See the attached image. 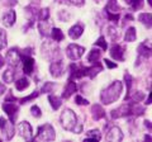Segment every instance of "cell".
<instances>
[{
	"label": "cell",
	"mask_w": 152,
	"mask_h": 142,
	"mask_svg": "<svg viewBox=\"0 0 152 142\" xmlns=\"http://www.w3.org/2000/svg\"><path fill=\"white\" fill-rule=\"evenodd\" d=\"M55 138H56V132L50 123H46V124L41 126L38 128L37 136L34 137V140L37 141H53Z\"/></svg>",
	"instance_id": "obj_4"
},
{
	"label": "cell",
	"mask_w": 152,
	"mask_h": 142,
	"mask_svg": "<svg viewBox=\"0 0 152 142\" xmlns=\"http://www.w3.org/2000/svg\"><path fill=\"white\" fill-rule=\"evenodd\" d=\"M38 95H39V91H33V93L29 94L28 97L22 98V99H20V104H27V103H29L31 100H33V99H36Z\"/></svg>",
	"instance_id": "obj_36"
},
{
	"label": "cell",
	"mask_w": 152,
	"mask_h": 142,
	"mask_svg": "<svg viewBox=\"0 0 152 142\" xmlns=\"http://www.w3.org/2000/svg\"><path fill=\"white\" fill-rule=\"evenodd\" d=\"M137 38V33L136 29L133 27H129L128 29L126 31V34H124V41L126 42H134Z\"/></svg>",
	"instance_id": "obj_27"
},
{
	"label": "cell",
	"mask_w": 152,
	"mask_h": 142,
	"mask_svg": "<svg viewBox=\"0 0 152 142\" xmlns=\"http://www.w3.org/2000/svg\"><path fill=\"white\" fill-rule=\"evenodd\" d=\"M105 13H107L108 20H110L113 23H118V20H119V13H109V12H105Z\"/></svg>",
	"instance_id": "obj_39"
},
{
	"label": "cell",
	"mask_w": 152,
	"mask_h": 142,
	"mask_svg": "<svg viewBox=\"0 0 152 142\" xmlns=\"http://www.w3.org/2000/svg\"><path fill=\"white\" fill-rule=\"evenodd\" d=\"M60 121H61V124H62V127L66 130V131H70L72 132L75 126L77 124V117H76L75 112L71 111V109H65L62 113H61V117H60Z\"/></svg>",
	"instance_id": "obj_3"
},
{
	"label": "cell",
	"mask_w": 152,
	"mask_h": 142,
	"mask_svg": "<svg viewBox=\"0 0 152 142\" xmlns=\"http://www.w3.org/2000/svg\"><path fill=\"white\" fill-rule=\"evenodd\" d=\"M145 126L151 131V122H150V121H145Z\"/></svg>",
	"instance_id": "obj_49"
},
{
	"label": "cell",
	"mask_w": 152,
	"mask_h": 142,
	"mask_svg": "<svg viewBox=\"0 0 152 142\" xmlns=\"http://www.w3.org/2000/svg\"><path fill=\"white\" fill-rule=\"evenodd\" d=\"M5 60L12 67H17L22 61V55H20V52H19L18 48H10L7 52Z\"/></svg>",
	"instance_id": "obj_8"
},
{
	"label": "cell",
	"mask_w": 152,
	"mask_h": 142,
	"mask_svg": "<svg viewBox=\"0 0 152 142\" xmlns=\"http://www.w3.org/2000/svg\"><path fill=\"white\" fill-rule=\"evenodd\" d=\"M31 113H32V116L34 117V118H39V117L42 116L41 108L38 107V105H32V108H31Z\"/></svg>",
	"instance_id": "obj_41"
},
{
	"label": "cell",
	"mask_w": 152,
	"mask_h": 142,
	"mask_svg": "<svg viewBox=\"0 0 152 142\" xmlns=\"http://www.w3.org/2000/svg\"><path fill=\"white\" fill-rule=\"evenodd\" d=\"M103 71V66L96 62V64H93L91 67H85V76H89L90 79H94L96 75Z\"/></svg>",
	"instance_id": "obj_18"
},
{
	"label": "cell",
	"mask_w": 152,
	"mask_h": 142,
	"mask_svg": "<svg viewBox=\"0 0 152 142\" xmlns=\"http://www.w3.org/2000/svg\"><path fill=\"white\" fill-rule=\"evenodd\" d=\"M95 46L96 47H100L102 50H104V51H107V48H108V43H107V41H105V38H104L103 36H100L98 38V41L95 42Z\"/></svg>",
	"instance_id": "obj_38"
},
{
	"label": "cell",
	"mask_w": 152,
	"mask_h": 142,
	"mask_svg": "<svg viewBox=\"0 0 152 142\" xmlns=\"http://www.w3.org/2000/svg\"><path fill=\"white\" fill-rule=\"evenodd\" d=\"M22 61H23V71H24V74L31 75L33 70H34V60L31 57V55H24L22 57Z\"/></svg>",
	"instance_id": "obj_14"
},
{
	"label": "cell",
	"mask_w": 152,
	"mask_h": 142,
	"mask_svg": "<svg viewBox=\"0 0 152 142\" xmlns=\"http://www.w3.org/2000/svg\"><path fill=\"white\" fill-rule=\"evenodd\" d=\"M147 3H148L150 5H151V4H152V0H147Z\"/></svg>",
	"instance_id": "obj_55"
},
{
	"label": "cell",
	"mask_w": 152,
	"mask_h": 142,
	"mask_svg": "<svg viewBox=\"0 0 152 142\" xmlns=\"http://www.w3.org/2000/svg\"><path fill=\"white\" fill-rule=\"evenodd\" d=\"M28 86H29V80H28L27 78H20V79H18L15 81V89L19 90V91L26 90Z\"/></svg>",
	"instance_id": "obj_26"
},
{
	"label": "cell",
	"mask_w": 152,
	"mask_h": 142,
	"mask_svg": "<svg viewBox=\"0 0 152 142\" xmlns=\"http://www.w3.org/2000/svg\"><path fill=\"white\" fill-rule=\"evenodd\" d=\"M124 1H126V4H128V5H131V3L133 1V0H124Z\"/></svg>",
	"instance_id": "obj_53"
},
{
	"label": "cell",
	"mask_w": 152,
	"mask_h": 142,
	"mask_svg": "<svg viewBox=\"0 0 152 142\" xmlns=\"http://www.w3.org/2000/svg\"><path fill=\"white\" fill-rule=\"evenodd\" d=\"M76 91H77V85H76V83L74 81V80L69 79V81H67V84H66V86H65V90L62 93V98L64 99H69Z\"/></svg>",
	"instance_id": "obj_15"
},
{
	"label": "cell",
	"mask_w": 152,
	"mask_h": 142,
	"mask_svg": "<svg viewBox=\"0 0 152 142\" xmlns=\"http://www.w3.org/2000/svg\"><path fill=\"white\" fill-rule=\"evenodd\" d=\"M75 103L77 104V105H88V104H89V100H88V99H85V98H83L81 95H76V98H75Z\"/></svg>",
	"instance_id": "obj_42"
},
{
	"label": "cell",
	"mask_w": 152,
	"mask_h": 142,
	"mask_svg": "<svg viewBox=\"0 0 152 142\" xmlns=\"http://www.w3.org/2000/svg\"><path fill=\"white\" fill-rule=\"evenodd\" d=\"M145 140H146V141H151V136H147V135H146V136H145Z\"/></svg>",
	"instance_id": "obj_52"
},
{
	"label": "cell",
	"mask_w": 152,
	"mask_h": 142,
	"mask_svg": "<svg viewBox=\"0 0 152 142\" xmlns=\"http://www.w3.org/2000/svg\"><path fill=\"white\" fill-rule=\"evenodd\" d=\"M7 33L5 31H3L1 28H0V50H3V48H5L7 47Z\"/></svg>",
	"instance_id": "obj_37"
},
{
	"label": "cell",
	"mask_w": 152,
	"mask_h": 142,
	"mask_svg": "<svg viewBox=\"0 0 152 142\" xmlns=\"http://www.w3.org/2000/svg\"><path fill=\"white\" fill-rule=\"evenodd\" d=\"M138 20L145 24L147 28H151L152 26V17H151V13H142L138 15Z\"/></svg>",
	"instance_id": "obj_24"
},
{
	"label": "cell",
	"mask_w": 152,
	"mask_h": 142,
	"mask_svg": "<svg viewBox=\"0 0 152 142\" xmlns=\"http://www.w3.org/2000/svg\"><path fill=\"white\" fill-rule=\"evenodd\" d=\"M131 114V103L127 102L126 104H123V105L118 107L117 109H113L110 116L113 119H117V118H123V117H127Z\"/></svg>",
	"instance_id": "obj_10"
},
{
	"label": "cell",
	"mask_w": 152,
	"mask_h": 142,
	"mask_svg": "<svg viewBox=\"0 0 152 142\" xmlns=\"http://www.w3.org/2000/svg\"><path fill=\"white\" fill-rule=\"evenodd\" d=\"M143 7V0H133L131 3V8L133 10H140Z\"/></svg>",
	"instance_id": "obj_40"
},
{
	"label": "cell",
	"mask_w": 152,
	"mask_h": 142,
	"mask_svg": "<svg viewBox=\"0 0 152 142\" xmlns=\"http://www.w3.org/2000/svg\"><path fill=\"white\" fill-rule=\"evenodd\" d=\"M0 141H1V138H0Z\"/></svg>",
	"instance_id": "obj_56"
},
{
	"label": "cell",
	"mask_w": 152,
	"mask_h": 142,
	"mask_svg": "<svg viewBox=\"0 0 152 142\" xmlns=\"http://www.w3.org/2000/svg\"><path fill=\"white\" fill-rule=\"evenodd\" d=\"M138 55L141 56V57L143 59H148L151 56V45L150 42H143V43H141L138 46Z\"/></svg>",
	"instance_id": "obj_20"
},
{
	"label": "cell",
	"mask_w": 152,
	"mask_h": 142,
	"mask_svg": "<svg viewBox=\"0 0 152 142\" xmlns=\"http://www.w3.org/2000/svg\"><path fill=\"white\" fill-rule=\"evenodd\" d=\"M48 102H50V104H51V107H52V109L53 111H57L61 107V104H62L61 98H58L57 95H50L48 97Z\"/></svg>",
	"instance_id": "obj_28"
},
{
	"label": "cell",
	"mask_w": 152,
	"mask_h": 142,
	"mask_svg": "<svg viewBox=\"0 0 152 142\" xmlns=\"http://www.w3.org/2000/svg\"><path fill=\"white\" fill-rule=\"evenodd\" d=\"M84 33V26L81 23H76L75 26H72L69 29V36L71 37L72 40H77L81 37V34Z\"/></svg>",
	"instance_id": "obj_16"
},
{
	"label": "cell",
	"mask_w": 152,
	"mask_h": 142,
	"mask_svg": "<svg viewBox=\"0 0 152 142\" xmlns=\"http://www.w3.org/2000/svg\"><path fill=\"white\" fill-rule=\"evenodd\" d=\"M145 99V94L142 93V91H136L133 95L131 97H128L127 99H126V102H131V103H140L141 100H143Z\"/></svg>",
	"instance_id": "obj_29"
},
{
	"label": "cell",
	"mask_w": 152,
	"mask_h": 142,
	"mask_svg": "<svg viewBox=\"0 0 152 142\" xmlns=\"http://www.w3.org/2000/svg\"><path fill=\"white\" fill-rule=\"evenodd\" d=\"M85 140H93V141H100L102 140V133L99 130H91L86 133V138Z\"/></svg>",
	"instance_id": "obj_31"
},
{
	"label": "cell",
	"mask_w": 152,
	"mask_h": 142,
	"mask_svg": "<svg viewBox=\"0 0 152 142\" xmlns=\"http://www.w3.org/2000/svg\"><path fill=\"white\" fill-rule=\"evenodd\" d=\"M66 3L71 4V5H75V7H83L85 0H66Z\"/></svg>",
	"instance_id": "obj_44"
},
{
	"label": "cell",
	"mask_w": 152,
	"mask_h": 142,
	"mask_svg": "<svg viewBox=\"0 0 152 142\" xmlns=\"http://www.w3.org/2000/svg\"><path fill=\"white\" fill-rule=\"evenodd\" d=\"M100 56H102V51L98 48H93V50H90L89 52V55H88V62L90 64H96L99 59H100Z\"/></svg>",
	"instance_id": "obj_22"
},
{
	"label": "cell",
	"mask_w": 152,
	"mask_h": 142,
	"mask_svg": "<svg viewBox=\"0 0 152 142\" xmlns=\"http://www.w3.org/2000/svg\"><path fill=\"white\" fill-rule=\"evenodd\" d=\"M107 140L108 141H112V142H119L123 140V133L119 127L114 126L112 128H109L108 133H107Z\"/></svg>",
	"instance_id": "obj_13"
},
{
	"label": "cell",
	"mask_w": 152,
	"mask_h": 142,
	"mask_svg": "<svg viewBox=\"0 0 152 142\" xmlns=\"http://www.w3.org/2000/svg\"><path fill=\"white\" fill-rule=\"evenodd\" d=\"M58 17H60V20L62 22H69L70 18H71V14L70 13H66V10H61L58 13Z\"/></svg>",
	"instance_id": "obj_43"
},
{
	"label": "cell",
	"mask_w": 152,
	"mask_h": 142,
	"mask_svg": "<svg viewBox=\"0 0 152 142\" xmlns=\"http://www.w3.org/2000/svg\"><path fill=\"white\" fill-rule=\"evenodd\" d=\"M14 76H15V71H14V69L10 66V67L7 69L5 71H4V74H3L4 83L5 84H12L14 81Z\"/></svg>",
	"instance_id": "obj_23"
},
{
	"label": "cell",
	"mask_w": 152,
	"mask_h": 142,
	"mask_svg": "<svg viewBox=\"0 0 152 142\" xmlns=\"http://www.w3.org/2000/svg\"><path fill=\"white\" fill-rule=\"evenodd\" d=\"M3 24L5 26V27H12L14 23H15L17 20V14L14 10H8L4 13V15H3Z\"/></svg>",
	"instance_id": "obj_17"
},
{
	"label": "cell",
	"mask_w": 152,
	"mask_h": 142,
	"mask_svg": "<svg viewBox=\"0 0 152 142\" xmlns=\"http://www.w3.org/2000/svg\"><path fill=\"white\" fill-rule=\"evenodd\" d=\"M122 91H123V84H122V81H118V80H115V81H113L108 88H105L102 91L100 100H102L103 104L109 105V104L117 102L118 99H119Z\"/></svg>",
	"instance_id": "obj_1"
},
{
	"label": "cell",
	"mask_w": 152,
	"mask_h": 142,
	"mask_svg": "<svg viewBox=\"0 0 152 142\" xmlns=\"http://www.w3.org/2000/svg\"><path fill=\"white\" fill-rule=\"evenodd\" d=\"M56 86L55 83H51V81H47L43 86L41 89V93H45V94H50L51 91H53V89Z\"/></svg>",
	"instance_id": "obj_34"
},
{
	"label": "cell",
	"mask_w": 152,
	"mask_h": 142,
	"mask_svg": "<svg viewBox=\"0 0 152 142\" xmlns=\"http://www.w3.org/2000/svg\"><path fill=\"white\" fill-rule=\"evenodd\" d=\"M105 12H109V13H119L121 12V7L118 5L117 0H109L107 3Z\"/></svg>",
	"instance_id": "obj_25"
},
{
	"label": "cell",
	"mask_w": 152,
	"mask_h": 142,
	"mask_svg": "<svg viewBox=\"0 0 152 142\" xmlns=\"http://www.w3.org/2000/svg\"><path fill=\"white\" fill-rule=\"evenodd\" d=\"M41 51H42V56H43L45 59L50 60V61L61 60L60 48H58V46H57V42L53 41V40H52V41L46 40L43 43H42Z\"/></svg>",
	"instance_id": "obj_2"
},
{
	"label": "cell",
	"mask_w": 152,
	"mask_h": 142,
	"mask_svg": "<svg viewBox=\"0 0 152 142\" xmlns=\"http://www.w3.org/2000/svg\"><path fill=\"white\" fill-rule=\"evenodd\" d=\"M58 3H66V0H57Z\"/></svg>",
	"instance_id": "obj_54"
},
{
	"label": "cell",
	"mask_w": 152,
	"mask_h": 142,
	"mask_svg": "<svg viewBox=\"0 0 152 142\" xmlns=\"http://www.w3.org/2000/svg\"><path fill=\"white\" fill-rule=\"evenodd\" d=\"M3 111L7 113V116L9 117L10 122H15L17 117H18V112H19V107L17 104H14L12 102H5L3 104Z\"/></svg>",
	"instance_id": "obj_9"
},
{
	"label": "cell",
	"mask_w": 152,
	"mask_h": 142,
	"mask_svg": "<svg viewBox=\"0 0 152 142\" xmlns=\"http://www.w3.org/2000/svg\"><path fill=\"white\" fill-rule=\"evenodd\" d=\"M91 116L95 121H100L105 117V111H104V108L100 104H94L91 107Z\"/></svg>",
	"instance_id": "obj_19"
},
{
	"label": "cell",
	"mask_w": 152,
	"mask_h": 142,
	"mask_svg": "<svg viewBox=\"0 0 152 142\" xmlns=\"http://www.w3.org/2000/svg\"><path fill=\"white\" fill-rule=\"evenodd\" d=\"M4 62H5V61H4V59L1 57V55H0V69L4 66Z\"/></svg>",
	"instance_id": "obj_50"
},
{
	"label": "cell",
	"mask_w": 152,
	"mask_h": 142,
	"mask_svg": "<svg viewBox=\"0 0 152 142\" xmlns=\"http://www.w3.org/2000/svg\"><path fill=\"white\" fill-rule=\"evenodd\" d=\"M133 20V15L132 14H126L124 15V22H132Z\"/></svg>",
	"instance_id": "obj_47"
},
{
	"label": "cell",
	"mask_w": 152,
	"mask_h": 142,
	"mask_svg": "<svg viewBox=\"0 0 152 142\" xmlns=\"http://www.w3.org/2000/svg\"><path fill=\"white\" fill-rule=\"evenodd\" d=\"M104 64H105V66H107L108 69H115V67H117V64L113 62L112 60H108V59L104 60Z\"/></svg>",
	"instance_id": "obj_45"
},
{
	"label": "cell",
	"mask_w": 152,
	"mask_h": 142,
	"mask_svg": "<svg viewBox=\"0 0 152 142\" xmlns=\"http://www.w3.org/2000/svg\"><path fill=\"white\" fill-rule=\"evenodd\" d=\"M17 130H18V133L20 137H23L24 140L29 141L33 138V130H32V126L29 122H20L19 124L17 126Z\"/></svg>",
	"instance_id": "obj_7"
},
{
	"label": "cell",
	"mask_w": 152,
	"mask_h": 142,
	"mask_svg": "<svg viewBox=\"0 0 152 142\" xmlns=\"http://www.w3.org/2000/svg\"><path fill=\"white\" fill-rule=\"evenodd\" d=\"M124 81H126V85H127V97H126V99H127L131 95V88H132V84H133V78L128 72L124 74Z\"/></svg>",
	"instance_id": "obj_33"
},
{
	"label": "cell",
	"mask_w": 152,
	"mask_h": 142,
	"mask_svg": "<svg viewBox=\"0 0 152 142\" xmlns=\"http://www.w3.org/2000/svg\"><path fill=\"white\" fill-rule=\"evenodd\" d=\"M0 130L4 135H5L7 140H12L14 133H15V128H14L13 122L7 121L4 117H0Z\"/></svg>",
	"instance_id": "obj_6"
},
{
	"label": "cell",
	"mask_w": 152,
	"mask_h": 142,
	"mask_svg": "<svg viewBox=\"0 0 152 142\" xmlns=\"http://www.w3.org/2000/svg\"><path fill=\"white\" fill-rule=\"evenodd\" d=\"M38 31L42 37H48L51 33V26L47 20H39L38 22Z\"/></svg>",
	"instance_id": "obj_21"
},
{
	"label": "cell",
	"mask_w": 152,
	"mask_h": 142,
	"mask_svg": "<svg viewBox=\"0 0 152 142\" xmlns=\"http://www.w3.org/2000/svg\"><path fill=\"white\" fill-rule=\"evenodd\" d=\"M146 104H147V105H150V104H151V93L148 94V98H147V102H146Z\"/></svg>",
	"instance_id": "obj_51"
},
{
	"label": "cell",
	"mask_w": 152,
	"mask_h": 142,
	"mask_svg": "<svg viewBox=\"0 0 152 142\" xmlns=\"http://www.w3.org/2000/svg\"><path fill=\"white\" fill-rule=\"evenodd\" d=\"M108 36H109V38L114 42L119 40V32H118L117 27H114V26L108 27Z\"/></svg>",
	"instance_id": "obj_32"
},
{
	"label": "cell",
	"mask_w": 152,
	"mask_h": 142,
	"mask_svg": "<svg viewBox=\"0 0 152 142\" xmlns=\"http://www.w3.org/2000/svg\"><path fill=\"white\" fill-rule=\"evenodd\" d=\"M5 91H7L5 85H4V84H0V95H3V94H5Z\"/></svg>",
	"instance_id": "obj_48"
},
{
	"label": "cell",
	"mask_w": 152,
	"mask_h": 142,
	"mask_svg": "<svg viewBox=\"0 0 152 142\" xmlns=\"http://www.w3.org/2000/svg\"><path fill=\"white\" fill-rule=\"evenodd\" d=\"M18 1L17 0H5V5L8 7H14V5H17Z\"/></svg>",
	"instance_id": "obj_46"
},
{
	"label": "cell",
	"mask_w": 152,
	"mask_h": 142,
	"mask_svg": "<svg viewBox=\"0 0 152 142\" xmlns=\"http://www.w3.org/2000/svg\"><path fill=\"white\" fill-rule=\"evenodd\" d=\"M51 37H52V40L53 41H56V42H61L64 40V33H62V31L60 29V28H53V29L51 31Z\"/></svg>",
	"instance_id": "obj_30"
},
{
	"label": "cell",
	"mask_w": 152,
	"mask_h": 142,
	"mask_svg": "<svg viewBox=\"0 0 152 142\" xmlns=\"http://www.w3.org/2000/svg\"><path fill=\"white\" fill-rule=\"evenodd\" d=\"M50 18V9L48 8H43L38 12V19L39 20H48Z\"/></svg>",
	"instance_id": "obj_35"
},
{
	"label": "cell",
	"mask_w": 152,
	"mask_h": 142,
	"mask_svg": "<svg viewBox=\"0 0 152 142\" xmlns=\"http://www.w3.org/2000/svg\"><path fill=\"white\" fill-rule=\"evenodd\" d=\"M112 57L115 61H123L124 60V53H126V48L122 45H113L110 51H109Z\"/></svg>",
	"instance_id": "obj_12"
},
{
	"label": "cell",
	"mask_w": 152,
	"mask_h": 142,
	"mask_svg": "<svg viewBox=\"0 0 152 142\" xmlns=\"http://www.w3.org/2000/svg\"><path fill=\"white\" fill-rule=\"evenodd\" d=\"M85 53V48L83 46L80 45H76V43H71L67 46V48H66V55H67V57L70 60H79L81 56Z\"/></svg>",
	"instance_id": "obj_5"
},
{
	"label": "cell",
	"mask_w": 152,
	"mask_h": 142,
	"mask_svg": "<svg viewBox=\"0 0 152 142\" xmlns=\"http://www.w3.org/2000/svg\"><path fill=\"white\" fill-rule=\"evenodd\" d=\"M50 72L53 78H61L65 72V69H64V64L61 60H57V61H52V64L50 66Z\"/></svg>",
	"instance_id": "obj_11"
}]
</instances>
